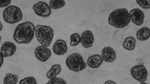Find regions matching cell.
Here are the masks:
<instances>
[{"mask_svg": "<svg viewBox=\"0 0 150 84\" xmlns=\"http://www.w3.org/2000/svg\"><path fill=\"white\" fill-rule=\"evenodd\" d=\"M35 32L34 24L25 22L18 24L13 32V40L18 43L27 44L33 40Z\"/></svg>", "mask_w": 150, "mask_h": 84, "instance_id": "1", "label": "cell"}, {"mask_svg": "<svg viewBox=\"0 0 150 84\" xmlns=\"http://www.w3.org/2000/svg\"><path fill=\"white\" fill-rule=\"evenodd\" d=\"M129 14L125 8H120L113 11L109 15L108 22L109 25L116 28H123L131 22Z\"/></svg>", "mask_w": 150, "mask_h": 84, "instance_id": "2", "label": "cell"}, {"mask_svg": "<svg viewBox=\"0 0 150 84\" xmlns=\"http://www.w3.org/2000/svg\"><path fill=\"white\" fill-rule=\"evenodd\" d=\"M35 35L38 42L42 46L49 47L53 39L54 30L50 26L38 25L35 27Z\"/></svg>", "mask_w": 150, "mask_h": 84, "instance_id": "3", "label": "cell"}, {"mask_svg": "<svg viewBox=\"0 0 150 84\" xmlns=\"http://www.w3.org/2000/svg\"><path fill=\"white\" fill-rule=\"evenodd\" d=\"M66 63L69 70L76 72L82 71L87 66L82 56L77 53L70 55L66 60Z\"/></svg>", "mask_w": 150, "mask_h": 84, "instance_id": "4", "label": "cell"}, {"mask_svg": "<svg viewBox=\"0 0 150 84\" xmlns=\"http://www.w3.org/2000/svg\"><path fill=\"white\" fill-rule=\"evenodd\" d=\"M3 18L4 21L8 24H16L23 19V12L19 7L16 6H10L4 10Z\"/></svg>", "mask_w": 150, "mask_h": 84, "instance_id": "5", "label": "cell"}, {"mask_svg": "<svg viewBox=\"0 0 150 84\" xmlns=\"http://www.w3.org/2000/svg\"><path fill=\"white\" fill-rule=\"evenodd\" d=\"M130 72L132 77L139 82H144L147 80L148 72L146 68L142 64L134 66L131 68Z\"/></svg>", "mask_w": 150, "mask_h": 84, "instance_id": "6", "label": "cell"}, {"mask_svg": "<svg viewBox=\"0 0 150 84\" xmlns=\"http://www.w3.org/2000/svg\"><path fill=\"white\" fill-rule=\"evenodd\" d=\"M33 8L37 15L42 18H48L51 14V8L50 6L43 1H40L34 4Z\"/></svg>", "mask_w": 150, "mask_h": 84, "instance_id": "7", "label": "cell"}, {"mask_svg": "<svg viewBox=\"0 0 150 84\" xmlns=\"http://www.w3.org/2000/svg\"><path fill=\"white\" fill-rule=\"evenodd\" d=\"M35 55L39 61L45 62L51 57L52 52L47 47L42 46H38L34 51Z\"/></svg>", "mask_w": 150, "mask_h": 84, "instance_id": "8", "label": "cell"}, {"mask_svg": "<svg viewBox=\"0 0 150 84\" xmlns=\"http://www.w3.org/2000/svg\"><path fill=\"white\" fill-rule=\"evenodd\" d=\"M16 50L17 47L14 43L6 41L2 44L0 51L4 58H8L14 55Z\"/></svg>", "mask_w": 150, "mask_h": 84, "instance_id": "9", "label": "cell"}, {"mask_svg": "<svg viewBox=\"0 0 150 84\" xmlns=\"http://www.w3.org/2000/svg\"><path fill=\"white\" fill-rule=\"evenodd\" d=\"M129 14L131 20L137 26L142 25L145 18L143 12L138 8H135L130 11Z\"/></svg>", "mask_w": 150, "mask_h": 84, "instance_id": "10", "label": "cell"}, {"mask_svg": "<svg viewBox=\"0 0 150 84\" xmlns=\"http://www.w3.org/2000/svg\"><path fill=\"white\" fill-rule=\"evenodd\" d=\"M94 41V35L90 30H86L82 33L81 37V43L84 48H88L91 47Z\"/></svg>", "mask_w": 150, "mask_h": 84, "instance_id": "11", "label": "cell"}, {"mask_svg": "<svg viewBox=\"0 0 150 84\" xmlns=\"http://www.w3.org/2000/svg\"><path fill=\"white\" fill-rule=\"evenodd\" d=\"M101 57L105 62H112L116 58V52L110 46L104 47L102 50Z\"/></svg>", "mask_w": 150, "mask_h": 84, "instance_id": "12", "label": "cell"}, {"mask_svg": "<svg viewBox=\"0 0 150 84\" xmlns=\"http://www.w3.org/2000/svg\"><path fill=\"white\" fill-rule=\"evenodd\" d=\"M68 47L67 43L63 40L59 39L54 43L52 47V51L56 55H64L67 52Z\"/></svg>", "mask_w": 150, "mask_h": 84, "instance_id": "13", "label": "cell"}, {"mask_svg": "<svg viewBox=\"0 0 150 84\" xmlns=\"http://www.w3.org/2000/svg\"><path fill=\"white\" fill-rule=\"evenodd\" d=\"M103 62L101 56L99 54H94L88 57L87 63L90 68L94 69L99 68Z\"/></svg>", "mask_w": 150, "mask_h": 84, "instance_id": "14", "label": "cell"}, {"mask_svg": "<svg viewBox=\"0 0 150 84\" xmlns=\"http://www.w3.org/2000/svg\"><path fill=\"white\" fill-rule=\"evenodd\" d=\"M61 71L62 68L60 64H54L52 66L50 70L47 72V77L50 80L54 79L61 73Z\"/></svg>", "mask_w": 150, "mask_h": 84, "instance_id": "15", "label": "cell"}, {"mask_svg": "<svg viewBox=\"0 0 150 84\" xmlns=\"http://www.w3.org/2000/svg\"><path fill=\"white\" fill-rule=\"evenodd\" d=\"M136 37L139 41H145L149 38L150 30L149 28L146 27L141 28L138 30L136 34Z\"/></svg>", "mask_w": 150, "mask_h": 84, "instance_id": "16", "label": "cell"}, {"mask_svg": "<svg viewBox=\"0 0 150 84\" xmlns=\"http://www.w3.org/2000/svg\"><path fill=\"white\" fill-rule=\"evenodd\" d=\"M136 40L133 36H128L125 39L123 47L128 51H132L136 47Z\"/></svg>", "mask_w": 150, "mask_h": 84, "instance_id": "17", "label": "cell"}, {"mask_svg": "<svg viewBox=\"0 0 150 84\" xmlns=\"http://www.w3.org/2000/svg\"><path fill=\"white\" fill-rule=\"evenodd\" d=\"M19 80V76L16 74L8 73L4 78V84H17Z\"/></svg>", "mask_w": 150, "mask_h": 84, "instance_id": "18", "label": "cell"}, {"mask_svg": "<svg viewBox=\"0 0 150 84\" xmlns=\"http://www.w3.org/2000/svg\"><path fill=\"white\" fill-rule=\"evenodd\" d=\"M66 2L63 0H51L50 2V6L53 9L56 10L64 6Z\"/></svg>", "mask_w": 150, "mask_h": 84, "instance_id": "19", "label": "cell"}, {"mask_svg": "<svg viewBox=\"0 0 150 84\" xmlns=\"http://www.w3.org/2000/svg\"><path fill=\"white\" fill-rule=\"evenodd\" d=\"M70 45L72 47L78 46L81 42V36L79 34L75 33L70 36Z\"/></svg>", "mask_w": 150, "mask_h": 84, "instance_id": "20", "label": "cell"}, {"mask_svg": "<svg viewBox=\"0 0 150 84\" xmlns=\"http://www.w3.org/2000/svg\"><path fill=\"white\" fill-rule=\"evenodd\" d=\"M19 84H38V83L35 78L28 76L21 80Z\"/></svg>", "mask_w": 150, "mask_h": 84, "instance_id": "21", "label": "cell"}, {"mask_svg": "<svg viewBox=\"0 0 150 84\" xmlns=\"http://www.w3.org/2000/svg\"><path fill=\"white\" fill-rule=\"evenodd\" d=\"M136 2L140 7L144 9H149L150 8V1L137 0Z\"/></svg>", "mask_w": 150, "mask_h": 84, "instance_id": "22", "label": "cell"}, {"mask_svg": "<svg viewBox=\"0 0 150 84\" xmlns=\"http://www.w3.org/2000/svg\"><path fill=\"white\" fill-rule=\"evenodd\" d=\"M45 84H67L66 81L61 78L56 77L54 79L50 80Z\"/></svg>", "mask_w": 150, "mask_h": 84, "instance_id": "23", "label": "cell"}, {"mask_svg": "<svg viewBox=\"0 0 150 84\" xmlns=\"http://www.w3.org/2000/svg\"><path fill=\"white\" fill-rule=\"evenodd\" d=\"M11 0H0V8L7 6L11 3Z\"/></svg>", "mask_w": 150, "mask_h": 84, "instance_id": "24", "label": "cell"}, {"mask_svg": "<svg viewBox=\"0 0 150 84\" xmlns=\"http://www.w3.org/2000/svg\"><path fill=\"white\" fill-rule=\"evenodd\" d=\"M4 57L0 51V68L2 66L4 63Z\"/></svg>", "mask_w": 150, "mask_h": 84, "instance_id": "25", "label": "cell"}, {"mask_svg": "<svg viewBox=\"0 0 150 84\" xmlns=\"http://www.w3.org/2000/svg\"><path fill=\"white\" fill-rule=\"evenodd\" d=\"M104 84H116L114 81L112 80H109L105 81Z\"/></svg>", "mask_w": 150, "mask_h": 84, "instance_id": "26", "label": "cell"}, {"mask_svg": "<svg viewBox=\"0 0 150 84\" xmlns=\"http://www.w3.org/2000/svg\"><path fill=\"white\" fill-rule=\"evenodd\" d=\"M2 29H3V25H2V23L0 21V32L2 31Z\"/></svg>", "mask_w": 150, "mask_h": 84, "instance_id": "27", "label": "cell"}, {"mask_svg": "<svg viewBox=\"0 0 150 84\" xmlns=\"http://www.w3.org/2000/svg\"><path fill=\"white\" fill-rule=\"evenodd\" d=\"M140 84H147V83H145V82H142V83H140Z\"/></svg>", "mask_w": 150, "mask_h": 84, "instance_id": "28", "label": "cell"}, {"mask_svg": "<svg viewBox=\"0 0 150 84\" xmlns=\"http://www.w3.org/2000/svg\"><path fill=\"white\" fill-rule=\"evenodd\" d=\"M1 36H0V42H1Z\"/></svg>", "mask_w": 150, "mask_h": 84, "instance_id": "29", "label": "cell"}]
</instances>
